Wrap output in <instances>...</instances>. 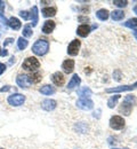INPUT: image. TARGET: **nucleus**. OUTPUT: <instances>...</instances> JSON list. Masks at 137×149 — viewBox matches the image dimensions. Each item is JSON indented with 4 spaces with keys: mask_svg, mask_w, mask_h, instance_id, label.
<instances>
[{
    "mask_svg": "<svg viewBox=\"0 0 137 149\" xmlns=\"http://www.w3.org/2000/svg\"><path fill=\"white\" fill-rule=\"evenodd\" d=\"M48 49H49V42L46 39H38L33 44V46H32V52L36 55H39V56L47 54Z\"/></svg>",
    "mask_w": 137,
    "mask_h": 149,
    "instance_id": "f257e3e1",
    "label": "nucleus"
},
{
    "mask_svg": "<svg viewBox=\"0 0 137 149\" xmlns=\"http://www.w3.org/2000/svg\"><path fill=\"white\" fill-rule=\"evenodd\" d=\"M22 68L25 70V71H30V72H36L38 69L40 68V62L39 60L34 56H30V57H26L23 63H22Z\"/></svg>",
    "mask_w": 137,
    "mask_h": 149,
    "instance_id": "f03ea898",
    "label": "nucleus"
},
{
    "mask_svg": "<svg viewBox=\"0 0 137 149\" xmlns=\"http://www.w3.org/2000/svg\"><path fill=\"white\" fill-rule=\"evenodd\" d=\"M134 103H135V97L133 95H127L123 99V102L121 103V107H120L119 111L121 113H123L125 116H129L131 110H133Z\"/></svg>",
    "mask_w": 137,
    "mask_h": 149,
    "instance_id": "7ed1b4c3",
    "label": "nucleus"
},
{
    "mask_svg": "<svg viewBox=\"0 0 137 149\" xmlns=\"http://www.w3.org/2000/svg\"><path fill=\"white\" fill-rule=\"evenodd\" d=\"M7 101H8V103H9L10 106H13V107H20V106H22V104L24 103L25 96L21 93H14L8 96Z\"/></svg>",
    "mask_w": 137,
    "mask_h": 149,
    "instance_id": "20e7f679",
    "label": "nucleus"
},
{
    "mask_svg": "<svg viewBox=\"0 0 137 149\" xmlns=\"http://www.w3.org/2000/svg\"><path fill=\"white\" fill-rule=\"evenodd\" d=\"M125 119L121 117V116H112L111 119H110V127L112 130H122L125 127Z\"/></svg>",
    "mask_w": 137,
    "mask_h": 149,
    "instance_id": "39448f33",
    "label": "nucleus"
},
{
    "mask_svg": "<svg viewBox=\"0 0 137 149\" xmlns=\"http://www.w3.org/2000/svg\"><path fill=\"white\" fill-rule=\"evenodd\" d=\"M137 87V81L133 85H121L118 87H113V88H107L106 93H120V92H127V91H133Z\"/></svg>",
    "mask_w": 137,
    "mask_h": 149,
    "instance_id": "423d86ee",
    "label": "nucleus"
},
{
    "mask_svg": "<svg viewBox=\"0 0 137 149\" xmlns=\"http://www.w3.org/2000/svg\"><path fill=\"white\" fill-rule=\"evenodd\" d=\"M80 46H81L80 40H78V39L72 40V41L69 44V46H67V54H69V55H71V56L78 55L79 49H80Z\"/></svg>",
    "mask_w": 137,
    "mask_h": 149,
    "instance_id": "0eeeda50",
    "label": "nucleus"
},
{
    "mask_svg": "<svg viewBox=\"0 0 137 149\" xmlns=\"http://www.w3.org/2000/svg\"><path fill=\"white\" fill-rule=\"evenodd\" d=\"M77 106L82 110H90L94 108V102L89 99H79L77 101Z\"/></svg>",
    "mask_w": 137,
    "mask_h": 149,
    "instance_id": "6e6552de",
    "label": "nucleus"
},
{
    "mask_svg": "<svg viewBox=\"0 0 137 149\" xmlns=\"http://www.w3.org/2000/svg\"><path fill=\"white\" fill-rule=\"evenodd\" d=\"M56 106H57V102L55 100H53V99H46V100H43L41 102V108L43 110H46V111L54 110L56 108Z\"/></svg>",
    "mask_w": 137,
    "mask_h": 149,
    "instance_id": "1a4fd4ad",
    "label": "nucleus"
},
{
    "mask_svg": "<svg viewBox=\"0 0 137 149\" xmlns=\"http://www.w3.org/2000/svg\"><path fill=\"white\" fill-rule=\"evenodd\" d=\"M16 83H17V85L20 87H22V88H28L31 85L28 74H19L17 78H16Z\"/></svg>",
    "mask_w": 137,
    "mask_h": 149,
    "instance_id": "9d476101",
    "label": "nucleus"
},
{
    "mask_svg": "<svg viewBox=\"0 0 137 149\" xmlns=\"http://www.w3.org/2000/svg\"><path fill=\"white\" fill-rule=\"evenodd\" d=\"M52 81L56 85V86H63L65 83V77L64 74L59 71H56L52 74Z\"/></svg>",
    "mask_w": 137,
    "mask_h": 149,
    "instance_id": "9b49d317",
    "label": "nucleus"
},
{
    "mask_svg": "<svg viewBox=\"0 0 137 149\" xmlns=\"http://www.w3.org/2000/svg\"><path fill=\"white\" fill-rule=\"evenodd\" d=\"M62 69L65 74H71L74 69V61L73 60H65L63 63H62Z\"/></svg>",
    "mask_w": 137,
    "mask_h": 149,
    "instance_id": "f8f14e48",
    "label": "nucleus"
},
{
    "mask_svg": "<svg viewBox=\"0 0 137 149\" xmlns=\"http://www.w3.org/2000/svg\"><path fill=\"white\" fill-rule=\"evenodd\" d=\"M90 31H92V28L88 24H81L80 26H78V29H77L78 36H80V37L82 38L87 37L90 33Z\"/></svg>",
    "mask_w": 137,
    "mask_h": 149,
    "instance_id": "ddd939ff",
    "label": "nucleus"
},
{
    "mask_svg": "<svg viewBox=\"0 0 137 149\" xmlns=\"http://www.w3.org/2000/svg\"><path fill=\"white\" fill-rule=\"evenodd\" d=\"M55 26H56V24H55V22L54 21H52V19H47L46 22H45V24H43V26H42V32L43 33H52L54 30H55Z\"/></svg>",
    "mask_w": 137,
    "mask_h": 149,
    "instance_id": "4468645a",
    "label": "nucleus"
},
{
    "mask_svg": "<svg viewBox=\"0 0 137 149\" xmlns=\"http://www.w3.org/2000/svg\"><path fill=\"white\" fill-rule=\"evenodd\" d=\"M80 83H81V78L76 74L72 76V78H71V80L69 81V84H67L66 87H67V90H73V88H76V87H78L79 85H80Z\"/></svg>",
    "mask_w": 137,
    "mask_h": 149,
    "instance_id": "2eb2a0df",
    "label": "nucleus"
},
{
    "mask_svg": "<svg viewBox=\"0 0 137 149\" xmlns=\"http://www.w3.org/2000/svg\"><path fill=\"white\" fill-rule=\"evenodd\" d=\"M8 25L13 30H15V31L20 30L21 28H22V23H21L20 19H17V17H10V19H8Z\"/></svg>",
    "mask_w": 137,
    "mask_h": 149,
    "instance_id": "dca6fc26",
    "label": "nucleus"
},
{
    "mask_svg": "<svg viewBox=\"0 0 137 149\" xmlns=\"http://www.w3.org/2000/svg\"><path fill=\"white\" fill-rule=\"evenodd\" d=\"M43 17H53L56 15V8L55 7H46L41 10Z\"/></svg>",
    "mask_w": 137,
    "mask_h": 149,
    "instance_id": "f3484780",
    "label": "nucleus"
},
{
    "mask_svg": "<svg viewBox=\"0 0 137 149\" xmlns=\"http://www.w3.org/2000/svg\"><path fill=\"white\" fill-rule=\"evenodd\" d=\"M55 87L54 86H50V85H43L42 87H40L39 92L43 95H52V94L55 93Z\"/></svg>",
    "mask_w": 137,
    "mask_h": 149,
    "instance_id": "a211bd4d",
    "label": "nucleus"
},
{
    "mask_svg": "<svg viewBox=\"0 0 137 149\" xmlns=\"http://www.w3.org/2000/svg\"><path fill=\"white\" fill-rule=\"evenodd\" d=\"M29 79H30V83L31 84H38L41 81L42 79V76L39 71H36V72H32V74L29 76Z\"/></svg>",
    "mask_w": 137,
    "mask_h": 149,
    "instance_id": "6ab92c4d",
    "label": "nucleus"
},
{
    "mask_svg": "<svg viewBox=\"0 0 137 149\" xmlns=\"http://www.w3.org/2000/svg\"><path fill=\"white\" fill-rule=\"evenodd\" d=\"M39 19V13H38V7L33 6L32 12H31V21H32V26H36Z\"/></svg>",
    "mask_w": 137,
    "mask_h": 149,
    "instance_id": "aec40b11",
    "label": "nucleus"
},
{
    "mask_svg": "<svg viewBox=\"0 0 137 149\" xmlns=\"http://www.w3.org/2000/svg\"><path fill=\"white\" fill-rule=\"evenodd\" d=\"M92 90L88 88V87H82L81 90L78 91V94L80 96V99H89V96L92 95Z\"/></svg>",
    "mask_w": 137,
    "mask_h": 149,
    "instance_id": "412c9836",
    "label": "nucleus"
},
{
    "mask_svg": "<svg viewBox=\"0 0 137 149\" xmlns=\"http://www.w3.org/2000/svg\"><path fill=\"white\" fill-rule=\"evenodd\" d=\"M110 16V13L106 9H99L96 12V17L101 21H106Z\"/></svg>",
    "mask_w": 137,
    "mask_h": 149,
    "instance_id": "4be33fe9",
    "label": "nucleus"
},
{
    "mask_svg": "<svg viewBox=\"0 0 137 149\" xmlns=\"http://www.w3.org/2000/svg\"><path fill=\"white\" fill-rule=\"evenodd\" d=\"M125 17V13H123V10H113L112 13H111V19H113V21H121V19H123Z\"/></svg>",
    "mask_w": 137,
    "mask_h": 149,
    "instance_id": "5701e85b",
    "label": "nucleus"
},
{
    "mask_svg": "<svg viewBox=\"0 0 137 149\" xmlns=\"http://www.w3.org/2000/svg\"><path fill=\"white\" fill-rule=\"evenodd\" d=\"M121 96L119 95V94H116V95H113V96H111L109 100H107V107L109 108H111V109H113L116 106H117L118 101H119V99H120Z\"/></svg>",
    "mask_w": 137,
    "mask_h": 149,
    "instance_id": "b1692460",
    "label": "nucleus"
},
{
    "mask_svg": "<svg viewBox=\"0 0 137 149\" xmlns=\"http://www.w3.org/2000/svg\"><path fill=\"white\" fill-rule=\"evenodd\" d=\"M123 25L127 26V28H129V29H133V30L137 31V19L136 17H134V19H129L127 22L123 23Z\"/></svg>",
    "mask_w": 137,
    "mask_h": 149,
    "instance_id": "393cba45",
    "label": "nucleus"
},
{
    "mask_svg": "<svg viewBox=\"0 0 137 149\" xmlns=\"http://www.w3.org/2000/svg\"><path fill=\"white\" fill-rule=\"evenodd\" d=\"M22 33H23V37H26V38L32 37V35H33V31H32V26H31L30 24H26V25L23 28V31H22Z\"/></svg>",
    "mask_w": 137,
    "mask_h": 149,
    "instance_id": "a878e982",
    "label": "nucleus"
},
{
    "mask_svg": "<svg viewBox=\"0 0 137 149\" xmlns=\"http://www.w3.org/2000/svg\"><path fill=\"white\" fill-rule=\"evenodd\" d=\"M28 45H29V41L26 39H24L23 37H20L17 39V47H19V49H21V51L25 49L28 47Z\"/></svg>",
    "mask_w": 137,
    "mask_h": 149,
    "instance_id": "bb28decb",
    "label": "nucleus"
},
{
    "mask_svg": "<svg viewBox=\"0 0 137 149\" xmlns=\"http://www.w3.org/2000/svg\"><path fill=\"white\" fill-rule=\"evenodd\" d=\"M113 3L118 7H126L128 5V1L127 0H114Z\"/></svg>",
    "mask_w": 137,
    "mask_h": 149,
    "instance_id": "cd10ccee",
    "label": "nucleus"
},
{
    "mask_svg": "<svg viewBox=\"0 0 137 149\" xmlns=\"http://www.w3.org/2000/svg\"><path fill=\"white\" fill-rule=\"evenodd\" d=\"M20 16L23 19H31V13H29V12H26V10H22L20 13Z\"/></svg>",
    "mask_w": 137,
    "mask_h": 149,
    "instance_id": "c85d7f7f",
    "label": "nucleus"
},
{
    "mask_svg": "<svg viewBox=\"0 0 137 149\" xmlns=\"http://www.w3.org/2000/svg\"><path fill=\"white\" fill-rule=\"evenodd\" d=\"M113 79L117 80V81H120V80H121V72H120L119 70H116V71L113 72Z\"/></svg>",
    "mask_w": 137,
    "mask_h": 149,
    "instance_id": "c756f323",
    "label": "nucleus"
},
{
    "mask_svg": "<svg viewBox=\"0 0 137 149\" xmlns=\"http://www.w3.org/2000/svg\"><path fill=\"white\" fill-rule=\"evenodd\" d=\"M5 71H6V64H3V63L0 62V76L3 74Z\"/></svg>",
    "mask_w": 137,
    "mask_h": 149,
    "instance_id": "7c9ffc66",
    "label": "nucleus"
},
{
    "mask_svg": "<svg viewBox=\"0 0 137 149\" xmlns=\"http://www.w3.org/2000/svg\"><path fill=\"white\" fill-rule=\"evenodd\" d=\"M78 21L79 22H89V19L87 16H79Z\"/></svg>",
    "mask_w": 137,
    "mask_h": 149,
    "instance_id": "2f4dec72",
    "label": "nucleus"
},
{
    "mask_svg": "<svg viewBox=\"0 0 137 149\" xmlns=\"http://www.w3.org/2000/svg\"><path fill=\"white\" fill-rule=\"evenodd\" d=\"M14 41V39L13 38H7L6 40H5V42H3V46H7L8 44H12Z\"/></svg>",
    "mask_w": 137,
    "mask_h": 149,
    "instance_id": "473e14b6",
    "label": "nucleus"
},
{
    "mask_svg": "<svg viewBox=\"0 0 137 149\" xmlns=\"http://www.w3.org/2000/svg\"><path fill=\"white\" fill-rule=\"evenodd\" d=\"M10 90V86L9 85H6L5 87H1L0 88V92H7V91H9Z\"/></svg>",
    "mask_w": 137,
    "mask_h": 149,
    "instance_id": "72a5a7b5",
    "label": "nucleus"
},
{
    "mask_svg": "<svg viewBox=\"0 0 137 149\" xmlns=\"http://www.w3.org/2000/svg\"><path fill=\"white\" fill-rule=\"evenodd\" d=\"M1 55L2 56H7L8 55V52L6 49H1Z\"/></svg>",
    "mask_w": 137,
    "mask_h": 149,
    "instance_id": "f704fd0d",
    "label": "nucleus"
},
{
    "mask_svg": "<svg viewBox=\"0 0 137 149\" xmlns=\"http://www.w3.org/2000/svg\"><path fill=\"white\" fill-rule=\"evenodd\" d=\"M3 7H5V2L0 0V12H2V9H3Z\"/></svg>",
    "mask_w": 137,
    "mask_h": 149,
    "instance_id": "c9c22d12",
    "label": "nucleus"
},
{
    "mask_svg": "<svg viewBox=\"0 0 137 149\" xmlns=\"http://www.w3.org/2000/svg\"><path fill=\"white\" fill-rule=\"evenodd\" d=\"M14 62H15V57H12V60H10V62H9V63L12 64V63H14Z\"/></svg>",
    "mask_w": 137,
    "mask_h": 149,
    "instance_id": "e433bc0d",
    "label": "nucleus"
},
{
    "mask_svg": "<svg viewBox=\"0 0 137 149\" xmlns=\"http://www.w3.org/2000/svg\"><path fill=\"white\" fill-rule=\"evenodd\" d=\"M134 13H135V14L137 15V5L135 6V7H134Z\"/></svg>",
    "mask_w": 137,
    "mask_h": 149,
    "instance_id": "4c0bfd02",
    "label": "nucleus"
},
{
    "mask_svg": "<svg viewBox=\"0 0 137 149\" xmlns=\"http://www.w3.org/2000/svg\"><path fill=\"white\" fill-rule=\"evenodd\" d=\"M134 36H135V38L137 39V31H134Z\"/></svg>",
    "mask_w": 137,
    "mask_h": 149,
    "instance_id": "58836bf2",
    "label": "nucleus"
},
{
    "mask_svg": "<svg viewBox=\"0 0 137 149\" xmlns=\"http://www.w3.org/2000/svg\"><path fill=\"white\" fill-rule=\"evenodd\" d=\"M0 55H1V48H0Z\"/></svg>",
    "mask_w": 137,
    "mask_h": 149,
    "instance_id": "ea45409f",
    "label": "nucleus"
},
{
    "mask_svg": "<svg viewBox=\"0 0 137 149\" xmlns=\"http://www.w3.org/2000/svg\"><path fill=\"white\" fill-rule=\"evenodd\" d=\"M0 149H3V148H0Z\"/></svg>",
    "mask_w": 137,
    "mask_h": 149,
    "instance_id": "a19ab883",
    "label": "nucleus"
},
{
    "mask_svg": "<svg viewBox=\"0 0 137 149\" xmlns=\"http://www.w3.org/2000/svg\"><path fill=\"white\" fill-rule=\"evenodd\" d=\"M126 149H128V148H126Z\"/></svg>",
    "mask_w": 137,
    "mask_h": 149,
    "instance_id": "79ce46f5",
    "label": "nucleus"
}]
</instances>
